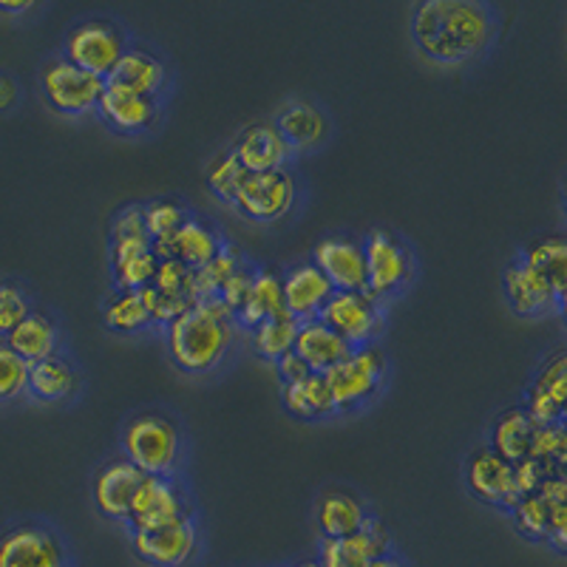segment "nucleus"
Masks as SVG:
<instances>
[{
	"label": "nucleus",
	"mask_w": 567,
	"mask_h": 567,
	"mask_svg": "<svg viewBox=\"0 0 567 567\" xmlns=\"http://www.w3.org/2000/svg\"><path fill=\"white\" fill-rule=\"evenodd\" d=\"M412 38L434 63L457 65L485 52L494 38V18L474 0H423L412 12Z\"/></svg>",
	"instance_id": "f257e3e1"
},
{
	"label": "nucleus",
	"mask_w": 567,
	"mask_h": 567,
	"mask_svg": "<svg viewBox=\"0 0 567 567\" xmlns=\"http://www.w3.org/2000/svg\"><path fill=\"white\" fill-rule=\"evenodd\" d=\"M233 336H236V323L210 318L196 303L187 312L176 316L165 332L174 363L182 372L190 374H205L213 367H219L230 349Z\"/></svg>",
	"instance_id": "f03ea898"
},
{
	"label": "nucleus",
	"mask_w": 567,
	"mask_h": 567,
	"mask_svg": "<svg viewBox=\"0 0 567 567\" xmlns=\"http://www.w3.org/2000/svg\"><path fill=\"white\" fill-rule=\"evenodd\" d=\"M123 452L148 477H171L179 465V425L162 412H142L123 429Z\"/></svg>",
	"instance_id": "7ed1b4c3"
},
{
	"label": "nucleus",
	"mask_w": 567,
	"mask_h": 567,
	"mask_svg": "<svg viewBox=\"0 0 567 567\" xmlns=\"http://www.w3.org/2000/svg\"><path fill=\"white\" fill-rule=\"evenodd\" d=\"M327 386L332 392L338 412H349V409L363 406L367 400H372L381 389L383 378H386V352L381 343H363V347H352V352L336 363L332 369L323 372Z\"/></svg>",
	"instance_id": "20e7f679"
},
{
	"label": "nucleus",
	"mask_w": 567,
	"mask_h": 567,
	"mask_svg": "<svg viewBox=\"0 0 567 567\" xmlns=\"http://www.w3.org/2000/svg\"><path fill=\"white\" fill-rule=\"evenodd\" d=\"M230 202L247 219L278 221L296 205V179L287 168L247 171Z\"/></svg>",
	"instance_id": "39448f33"
},
{
	"label": "nucleus",
	"mask_w": 567,
	"mask_h": 567,
	"mask_svg": "<svg viewBox=\"0 0 567 567\" xmlns=\"http://www.w3.org/2000/svg\"><path fill=\"white\" fill-rule=\"evenodd\" d=\"M318 321L338 332L349 347L372 343L383 329L378 298L369 296L367 290H336L318 312Z\"/></svg>",
	"instance_id": "423d86ee"
},
{
	"label": "nucleus",
	"mask_w": 567,
	"mask_h": 567,
	"mask_svg": "<svg viewBox=\"0 0 567 567\" xmlns=\"http://www.w3.org/2000/svg\"><path fill=\"white\" fill-rule=\"evenodd\" d=\"M40 85L54 111L60 114H85L97 109V100L105 89L103 78L78 69L65 58H54L40 69Z\"/></svg>",
	"instance_id": "0eeeda50"
},
{
	"label": "nucleus",
	"mask_w": 567,
	"mask_h": 567,
	"mask_svg": "<svg viewBox=\"0 0 567 567\" xmlns=\"http://www.w3.org/2000/svg\"><path fill=\"white\" fill-rule=\"evenodd\" d=\"M125 49L128 45H125L123 32L111 20H85L65 38V60L103 80L109 78L116 60L123 58Z\"/></svg>",
	"instance_id": "6e6552de"
},
{
	"label": "nucleus",
	"mask_w": 567,
	"mask_h": 567,
	"mask_svg": "<svg viewBox=\"0 0 567 567\" xmlns=\"http://www.w3.org/2000/svg\"><path fill=\"white\" fill-rule=\"evenodd\" d=\"M363 258H367V287L363 290L378 301L398 292L412 276V256L383 227L369 230L367 241H363Z\"/></svg>",
	"instance_id": "1a4fd4ad"
},
{
	"label": "nucleus",
	"mask_w": 567,
	"mask_h": 567,
	"mask_svg": "<svg viewBox=\"0 0 567 567\" xmlns=\"http://www.w3.org/2000/svg\"><path fill=\"white\" fill-rule=\"evenodd\" d=\"M0 567H69V559L54 530L18 523L0 534Z\"/></svg>",
	"instance_id": "9d476101"
},
{
	"label": "nucleus",
	"mask_w": 567,
	"mask_h": 567,
	"mask_svg": "<svg viewBox=\"0 0 567 567\" xmlns=\"http://www.w3.org/2000/svg\"><path fill=\"white\" fill-rule=\"evenodd\" d=\"M187 514L185 488L174 477H142L134 499H131L128 519L134 530L162 528V525L179 523Z\"/></svg>",
	"instance_id": "9b49d317"
},
{
	"label": "nucleus",
	"mask_w": 567,
	"mask_h": 567,
	"mask_svg": "<svg viewBox=\"0 0 567 567\" xmlns=\"http://www.w3.org/2000/svg\"><path fill=\"white\" fill-rule=\"evenodd\" d=\"M136 559L151 567H185L199 548V530L194 519L185 516L179 523L162 525L151 530H134L131 536Z\"/></svg>",
	"instance_id": "f8f14e48"
},
{
	"label": "nucleus",
	"mask_w": 567,
	"mask_h": 567,
	"mask_svg": "<svg viewBox=\"0 0 567 567\" xmlns=\"http://www.w3.org/2000/svg\"><path fill=\"white\" fill-rule=\"evenodd\" d=\"M312 265L329 278L336 290H363L367 287V258L361 241L349 236H327L312 250Z\"/></svg>",
	"instance_id": "ddd939ff"
},
{
	"label": "nucleus",
	"mask_w": 567,
	"mask_h": 567,
	"mask_svg": "<svg viewBox=\"0 0 567 567\" xmlns=\"http://www.w3.org/2000/svg\"><path fill=\"white\" fill-rule=\"evenodd\" d=\"M465 480L468 488L488 505H499V508H514L519 499V488H516L514 465L505 463L499 454L491 449H480L465 463Z\"/></svg>",
	"instance_id": "4468645a"
},
{
	"label": "nucleus",
	"mask_w": 567,
	"mask_h": 567,
	"mask_svg": "<svg viewBox=\"0 0 567 567\" xmlns=\"http://www.w3.org/2000/svg\"><path fill=\"white\" fill-rule=\"evenodd\" d=\"M565 398H567V354L565 349H559V352H554L548 361L542 363L539 374H536L528 394H525L523 409L539 425L561 423Z\"/></svg>",
	"instance_id": "2eb2a0df"
},
{
	"label": "nucleus",
	"mask_w": 567,
	"mask_h": 567,
	"mask_svg": "<svg viewBox=\"0 0 567 567\" xmlns=\"http://www.w3.org/2000/svg\"><path fill=\"white\" fill-rule=\"evenodd\" d=\"M142 477H145V474L125 457L109 460V463L94 474V483H91L94 503H97L100 514L109 516V519H128L131 499H134Z\"/></svg>",
	"instance_id": "dca6fc26"
},
{
	"label": "nucleus",
	"mask_w": 567,
	"mask_h": 567,
	"mask_svg": "<svg viewBox=\"0 0 567 567\" xmlns=\"http://www.w3.org/2000/svg\"><path fill=\"white\" fill-rule=\"evenodd\" d=\"M389 530L383 528L374 516H369L367 525L343 539L321 542V567H367V561L389 554Z\"/></svg>",
	"instance_id": "f3484780"
},
{
	"label": "nucleus",
	"mask_w": 567,
	"mask_h": 567,
	"mask_svg": "<svg viewBox=\"0 0 567 567\" xmlns=\"http://www.w3.org/2000/svg\"><path fill=\"white\" fill-rule=\"evenodd\" d=\"M281 292L287 312L298 321H307V318H318V312L332 298L336 287L329 284V278L312 261H303V265H296L284 272Z\"/></svg>",
	"instance_id": "a211bd4d"
},
{
	"label": "nucleus",
	"mask_w": 567,
	"mask_h": 567,
	"mask_svg": "<svg viewBox=\"0 0 567 567\" xmlns=\"http://www.w3.org/2000/svg\"><path fill=\"white\" fill-rule=\"evenodd\" d=\"M97 111L111 128L123 131V134H136L156 123L159 116V103L148 94H136L128 89H116L105 83L103 94L97 100Z\"/></svg>",
	"instance_id": "6ab92c4d"
},
{
	"label": "nucleus",
	"mask_w": 567,
	"mask_h": 567,
	"mask_svg": "<svg viewBox=\"0 0 567 567\" xmlns=\"http://www.w3.org/2000/svg\"><path fill=\"white\" fill-rule=\"evenodd\" d=\"M233 154L245 171H272L284 168V159L290 156V145L284 142L272 123H250L239 131L233 142Z\"/></svg>",
	"instance_id": "aec40b11"
},
{
	"label": "nucleus",
	"mask_w": 567,
	"mask_h": 567,
	"mask_svg": "<svg viewBox=\"0 0 567 567\" xmlns=\"http://www.w3.org/2000/svg\"><path fill=\"white\" fill-rule=\"evenodd\" d=\"M367 505L343 488H323L316 503V525L323 539H343L367 525Z\"/></svg>",
	"instance_id": "412c9836"
},
{
	"label": "nucleus",
	"mask_w": 567,
	"mask_h": 567,
	"mask_svg": "<svg viewBox=\"0 0 567 567\" xmlns=\"http://www.w3.org/2000/svg\"><path fill=\"white\" fill-rule=\"evenodd\" d=\"M292 352H296L307 367H310V372L323 374L327 369L341 363L343 358L352 352V347H349L338 332H332L323 321H318V318H307V321L298 323L296 341H292Z\"/></svg>",
	"instance_id": "4be33fe9"
},
{
	"label": "nucleus",
	"mask_w": 567,
	"mask_h": 567,
	"mask_svg": "<svg viewBox=\"0 0 567 567\" xmlns=\"http://www.w3.org/2000/svg\"><path fill=\"white\" fill-rule=\"evenodd\" d=\"M505 296H508L511 307H514L519 316H545V312L561 307L556 301L550 284L539 276L536 270H530L523 261H514V265L505 270L503 276Z\"/></svg>",
	"instance_id": "5701e85b"
},
{
	"label": "nucleus",
	"mask_w": 567,
	"mask_h": 567,
	"mask_svg": "<svg viewBox=\"0 0 567 567\" xmlns=\"http://www.w3.org/2000/svg\"><path fill=\"white\" fill-rule=\"evenodd\" d=\"M105 83L156 97L162 85H165V65H162V60L156 54L134 45V49H125L123 58L116 60V65L109 71Z\"/></svg>",
	"instance_id": "b1692460"
},
{
	"label": "nucleus",
	"mask_w": 567,
	"mask_h": 567,
	"mask_svg": "<svg viewBox=\"0 0 567 567\" xmlns=\"http://www.w3.org/2000/svg\"><path fill=\"white\" fill-rule=\"evenodd\" d=\"M523 265H528L530 270L539 272L545 281L550 284L556 301H565L567 290V241L561 233H545L539 239L528 241L519 256Z\"/></svg>",
	"instance_id": "393cba45"
},
{
	"label": "nucleus",
	"mask_w": 567,
	"mask_h": 567,
	"mask_svg": "<svg viewBox=\"0 0 567 567\" xmlns=\"http://www.w3.org/2000/svg\"><path fill=\"white\" fill-rule=\"evenodd\" d=\"M539 429L534 417L525 412L523 406L505 409L499 417L494 420V432H491V452L499 454L505 463H519L530 454V443Z\"/></svg>",
	"instance_id": "a878e982"
},
{
	"label": "nucleus",
	"mask_w": 567,
	"mask_h": 567,
	"mask_svg": "<svg viewBox=\"0 0 567 567\" xmlns=\"http://www.w3.org/2000/svg\"><path fill=\"white\" fill-rule=\"evenodd\" d=\"M278 134L284 136V142L292 148L303 151L312 148L318 142L327 136V120H323L321 109H316L307 100H290V103H284L276 114Z\"/></svg>",
	"instance_id": "bb28decb"
},
{
	"label": "nucleus",
	"mask_w": 567,
	"mask_h": 567,
	"mask_svg": "<svg viewBox=\"0 0 567 567\" xmlns=\"http://www.w3.org/2000/svg\"><path fill=\"white\" fill-rule=\"evenodd\" d=\"M7 343L9 349H14L27 363H38L43 361V358H52V354H58L60 343L58 323L45 316V312L32 310L12 329V332H9Z\"/></svg>",
	"instance_id": "cd10ccee"
},
{
	"label": "nucleus",
	"mask_w": 567,
	"mask_h": 567,
	"mask_svg": "<svg viewBox=\"0 0 567 567\" xmlns=\"http://www.w3.org/2000/svg\"><path fill=\"white\" fill-rule=\"evenodd\" d=\"M284 310H287V307H284L281 276H278L276 270H256L250 290H247L245 301L239 303V310H236V318H233V321L245 329H252L256 323L265 321V318L278 316V312Z\"/></svg>",
	"instance_id": "c85d7f7f"
},
{
	"label": "nucleus",
	"mask_w": 567,
	"mask_h": 567,
	"mask_svg": "<svg viewBox=\"0 0 567 567\" xmlns=\"http://www.w3.org/2000/svg\"><path fill=\"white\" fill-rule=\"evenodd\" d=\"M281 400L287 412L301 420H323L338 412L332 392L327 386V378L318 372H310L301 381L284 383Z\"/></svg>",
	"instance_id": "c756f323"
},
{
	"label": "nucleus",
	"mask_w": 567,
	"mask_h": 567,
	"mask_svg": "<svg viewBox=\"0 0 567 567\" xmlns=\"http://www.w3.org/2000/svg\"><path fill=\"white\" fill-rule=\"evenodd\" d=\"M78 386V372L65 358L52 354L38 363H29V381L27 392L43 403H58L65 400Z\"/></svg>",
	"instance_id": "7c9ffc66"
},
{
	"label": "nucleus",
	"mask_w": 567,
	"mask_h": 567,
	"mask_svg": "<svg viewBox=\"0 0 567 567\" xmlns=\"http://www.w3.org/2000/svg\"><path fill=\"white\" fill-rule=\"evenodd\" d=\"M168 250L171 258H179L182 265L196 270V267L207 265V261L221 250V239L219 233L213 230V227H207L205 221L187 216L185 225L174 233Z\"/></svg>",
	"instance_id": "2f4dec72"
},
{
	"label": "nucleus",
	"mask_w": 567,
	"mask_h": 567,
	"mask_svg": "<svg viewBox=\"0 0 567 567\" xmlns=\"http://www.w3.org/2000/svg\"><path fill=\"white\" fill-rule=\"evenodd\" d=\"M142 221H145V233L151 239V250L159 258H171V239L187 221V210L174 199H154L142 207Z\"/></svg>",
	"instance_id": "473e14b6"
},
{
	"label": "nucleus",
	"mask_w": 567,
	"mask_h": 567,
	"mask_svg": "<svg viewBox=\"0 0 567 567\" xmlns=\"http://www.w3.org/2000/svg\"><path fill=\"white\" fill-rule=\"evenodd\" d=\"M298 318H292L290 312L284 310L278 316L265 318L261 323L250 329V341L252 349H256L261 358L267 361H278L284 352H290L292 341H296V332H298Z\"/></svg>",
	"instance_id": "72a5a7b5"
},
{
	"label": "nucleus",
	"mask_w": 567,
	"mask_h": 567,
	"mask_svg": "<svg viewBox=\"0 0 567 567\" xmlns=\"http://www.w3.org/2000/svg\"><path fill=\"white\" fill-rule=\"evenodd\" d=\"M241 261H245V256H241L239 247L221 245V250L216 252L207 265L196 267L194 276H190V298H194V303L199 301V298L219 296L221 284L227 281V276H230Z\"/></svg>",
	"instance_id": "f704fd0d"
},
{
	"label": "nucleus",
	"mask_w": 567,
	"mask_h": 567,
	"mask_svg": "<svg viewBox=\"0 0 567 567\" xmlns=\"http://www.w3.org/2000/svg\"><path fill=\"white\" fill-rule=\"evenodd\" d=\"M105 323L120 336H134L151 323L148 310L142 303L140 290H120L105 303Z\"/></svg>",
	"instance_id": "c9c22d12"
},
{
	"label": "nucleus",
	"mask_w": 567,
	"mask_h": 567,
	"mask_svg": "<svg viewBox=\"0 0 567 567\" xmlns=\"http://www.w3.org/2000/svg\"><path fill=\"white\" fill-rule=\"evenodd\" d=\"M114 258V278L120 290H142L154 281L156 265L159 258L154 256V250H136L125 252V256H111Z\"/></svg>",
	"instance_id": "e433bc0d"
},
{
	"label": "nucleus",
	"mask_w": 567,
	"mask_h": 567,
	"mask_svg": "<svg viewBox=\"0 0 567 567\" xmlns=\"http://www.w3.org/2000/svg\"><path fill=\"white\" fill-rule=\"evenodd\" d=\"M514 514L516 530L530 542H545L548 539L550 528V505L542 499L539 494H525L516 499V505L511 508Z\"/></svg>",
	"instance_id": "4c0bfd02"
},
{
	"label": "nucleus",
	"mask_w": 567,
	"mask_h": 567,
	"mask_svg": "<svg viewBox=\"0 0 567 567\" xmlns=\"http://www.w3.org/2000/svg\"><path fill=\"white\" fill-rule=\"evenodd\" d=\"M247 171L241 168V162L236 159V154H233L230 148L221 151V154H216L210 159V165H207V185H210V190L219 199H233V194H236V187H239V182L245 179Z\"/></svg>",
	"instance_id": "58836bf2"
},
{
	"label": "nucleus",
	"mask_w": 567,
	"mask_h": 567,
	"mask_svg": "<svg viewBox=\"0 0 567 567\" xmlns=\"http://www.w3.org/2000/svg\"><path fill=\"white\" fill-rule=\"evenodd\" d=\"M565 454H567L565 425H561V423L539 425V429H536V434H534V443H530L528 457L539 460V463L548 465V468L561 471V468H565Z\"/></svg>",
	"instance_id": "ea45409f"
},
{
	"label": "nucleus",
	"mask_w": 567,
	"mask_h": 567,
	"mask_svg": "<svg viewBox=\"0 0 567 567\" xmlns=\"http://www.w3.org/2000/svg\"><path fill=\"white\" fill-rule=\"evenodd\" d=\"M29 363L20 358L7 341H0V403L20 398L27 392Z\"/></svg>",
	"instance_id": "a19ab883"
},
{
	"label": "nucleus",
	"mask_w": 567,
	"mask_h": 567,
	"mask_svg": "<svg viewBox=\"0 0 567 567\" xmlns=\"http://www.w3.org/2000/svg\"><path fill=\"white\" fill-rule=\"evenodd\" d=\"M32 312L27 290L14 281H0V336L7 338Z\"/></svg>",
	"instance_id": "79ce46f5"
},
{
	"label": "nucleus",
	"mask_w": 567,
	"mask_h": 567,
	"mask_svg": "<svg viewBox=\"0 0 567 567\" xmlns=\"http://www.w3.org/2000/svg\"><path fill=\"white\" fill-rule=\"evenodd\" d=\"M190 276H194V270L182 265L179 258H162L159 265H156L151 287H156V290L165 292V296L190 298ZM190 301H194V298H190Z\"/></svg>",
	"instance_id": "37998d69"
},
{
	"label": "nucleus",
	"mask_w": 567,
	"mask_h": 567,
	"mask_svg": "<svg viewBox=\"0 0 567 567\" xmlns=\"http://www.w3.org/2000/svg\"><path fill=\"white\" fill-rule=\"evenodd\" d=\"M252 276H256V267H252L250 261H241V265L236 267V270H233L230 276H227V281L221 284L219 296H221V301H225L227 307H230V310H233V318H236V310H239V303L245 301L247 290H250Z\"/></svg>",
	"instance_id": "c03bdc74"
},
{
	"label": "nucleus",
	"mask_w": 567,
	"mask_h": 567,
	"mask_svg": "<svg viewBox=\"0 0 567 567\" xmlns=\"http://www.w3.org/2000/svg\"><path fill=\"white\" fill-rule=\"evenodd\" d=\"M554 474H561V471H554L548 468V465H542L539 460L534 457H525L519 460V463H514V477H516V488H519V494H536L539 491V485L545 483L548 477H554Z\"/></svg>",
	"instance_id": "a18cd8bd"
},
{
	"label": "nucleus",
	"mask_w": 567,
	"mask_h": 567,
	"mask_svg": "<svg viewBox=\"0 0 567 567\" xmlns=\"http://www.w3.org/2000/svg\"><path fill=\"white\" fill-rule=\"evenodd\" d=\"M276 363V369H278V374H281V381L284 383H292V381H301V378H307V374H310V367H307V363L301 361V358H298L296 352H284L281 358H278V361H272Z\"/></svg>",
	"instance_id": "49530a36"
},
{
	"label": "nucleus",
	"mask_w": 567,
	"mask_h": 567,
	"mask_svg": "<svg viewBox=\"0 0 567 567\" xmlns=\"http://www.w3.org/2000/svg\"><path fill=\"white\" fill-rule=\"evenodd\" d=\"M14 100H18V83H14L9 74H3V71H0V111L12 109Z\"/></svg>",
	"instance_id": "de8ad7c7"
},
{
	"label": "nucleus",
	"mask_w": 567,
	"mask_h": 567,
	"mask_svg": "<svg viewBox=\"0 0 567 567\" xmlns=\"http://www.w3.org/2000/svg\"><path fill=\"white\" fill-rule=\"evenodd\" d=\"M367 567H403V561H400L394 554H383L378 556V559L367 561Z\"/></svg>",
	"instance_id": "09e8293b"
},
{
	"label": "nucleus",
	"mask_w": 567,
	"mask_h": 567,
	"mask_svg": "<svg viewBox=\"0 0 567 567\" xmlns=\"http://www.w3.org/2000/svg\"><path fill=\"white\" fill-rule=\"evenodd\" d=\"M29 9H32V3H0V12L18 14V12H29Z\"/></svg>",
	"instance_id": "8fccbe9b"
},
{
	"label": "nucleus",
	"mask_w": 567,
	"mask_h": 567,
	"mask_svg": "<svg viewBox=\"0 0 567 567\" xmlns=\"http://www.w3.org/2000/svg\"><path fill=\"white\" fill-rule=\"evenodd\" d=\"M290 567H321V565H318V559H310V561H296V565Z\"/></svg>",
	"instance_id": "3c124183"
}]
</instances>
